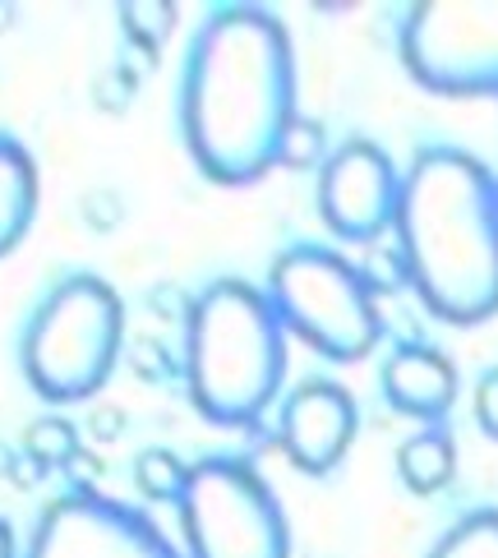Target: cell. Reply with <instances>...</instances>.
Wrapping results in <instances>:
<instances>
[{
	"instance_id": "obj_1",
	"label": "cell",
	"mask_w": 498,
	"mask_h": 558,
	"mask_svg": "<svg viewBox=\"0 0 498 558\" xmlns=\"http://www.w3.org/2000/svg\"><path fill=\"white\" fill-rule=\"evenodd\" d=\"M295 121V51L264 5H222L198 24L181 74V134L212 185H254Z\"/></svg>"
},
{
	"instance_id": "obj_2",
	"label": "cell",
	"mask_w": 498,
	"mask_h": 558,
	"mask_svg": "<svg viewBox=\"0 0 498 558\" xmlns=\"http://www.w3.org/2000/svg\"><path fill=\"white\" fill-rule=\"evenodd\" d=\"M392 231L434 318L471 328L498 314V175L481 157L448 144L415 153Z\"/></svg>"
},
{
	"instance_id": "obj_3",
	"label": "cell",
	"mask_w": 498,
	"mask_h": 558,
	"mask_svg": "<svg viewBox=\"0 0 498 558\" xmlns=\"http://www.w3.org/2000/svg\"><path fill=\"white\" fill-rule=\"evenodd\" d=\"M287 378V328L268 291L222 277L185 314V388L204 421L222 429L258 425Z\"/></svg>"
},
{
	"instance_id": "obj_4",
	"label": "cell",
	"mask_w": 498,
	"mask_h": 558,
	"mask_svg": "<svg viewBox=\"0 0 498 558\" xmlns=\"http://www.w3.org/2000/svg\"><path fill=\"white\" fill-rule=\"evenodd\" d=\"M125 342V310L102 277L70 272L56 282L24 328V378L47 402H84L111 378Z\"/></svg>"
},
{
	"instance_id": "obj_5",
	"label": "cell",
	"mask_w": 498,
	"mask_h": 558,
	"mask_svg": "<svg viewBox=\"0 0 498 558\" xmlns=\"http://www.w3.org/2000/svg\"><path fill=\"white\" fill-rule=\"evenodd\" d=\"M264 291L282 328L337 365L365 361L384 332L378 295L361 277V264H351L328 245L282 250L272 258Z\"/></svg>"
},
{
	"instance_id": "obj_6",
	"label": "cell",
	"mask_w": 498,
	"mask_h": 558,
	"mask_svg": "<svg viewBox=\"0 0 498 558\" xmlns=\"http://www.w3.org/2000/svg\"><path fill=\"white\" fill-rule=\"evenodd\" d=\"M190 558H291V526L277 494L241 457H204L181 494Z\"/></svg>"
},
{
	"instance_id": "obj_7",
	"label": "cell",
	"mask_w": 498,
	"mask_h": 558,
	"mask_svg": "<svg viewBox=\"0 0 498 558\" xmlns=\"http://www.w3.org/2000/svg\"><path fill=\"white\" fill-rule=\"evenodd\" d=\"M402 65L429 93L498 97V0H415L402 19Z\"/></svg>"
},
{
	"instance_id": "obj_8",
	"label": "cell",
	"mask_w": 498,
	"mask_h": 558,
	"mask_svg": "<svg viewBox=\"0 0 498 558\" xmlns=\"http://www.w3.org/2000/svg\"><path fill=\"white\" fill-rule=\"evenodd\" d=\"M24 558H181L144 512L97 489L51 498L33 526Z\"/></svg>"
},
{
	"instance_id": "obj_9",
	"label": "cell",
	"mask_w": 498,
	"mask_h": 558,
	"mask_svg": "<svg viewBox=\"0 0 498 558\" xmlns=\"http://www.w3.org/2000/svg\"><path fill=\"white\" fill-rule=\"evenodd\" d=\"M402 175L374 138H347L318 167V213L351 245H374L397 222Z\"/></svg>"
},
{
	"instance_id": "obj_10",
	"label": "cell",
	"mask_w": 498,
	"mask_h": 558,
	"mask_svg": "<svg viewBox=\"0 0 498 558\" xmlns=\"http://www.w3.org/2000/svg\"><path fill=\"white\" fill-rule=\"evenodd\" d=\"M355 425H361V415H355L351 392L332 378H309V384L291 388V397L282 402L277 434H282V448L295 471L328 475L347 457Z\"/></svg>"
},
{
	"instance_id": "obj_11",
	"label": "cell",
	"mask_w": 498,
	"mask_h": 558,
	"mask_svg": "<svg viewBox=\"0 0 498 558\" xmlns=\"http://www.w3.org/2000/svg\"><path fill=\"white\" fill-rule=\"evenodd\" d=\"M378 384L392 411L411 415V421L438 425L457 402V369L444 351H434L425 342H402L388 351L384 369H378Z\"/></svg>"
},
{
	"instance_id": "obj_12",
	"label": "cell",
	"mask_w": 498,
	"mask_h": 558,
	"mask_svg": "<svg viewBox=\"0 0 498 558\" xmlns=\"http://www.w3.org/2000/svg\"><path fill=\"white\" fill-rule=\"evenodd\" d=\"M37 217V167L19 138L0 134V258L28 235Z\"/></svg>"
},
{
	"instance_id": "obj_13",
	"label": "cell",
	"mask_w": 498,
	"mask_h": 558,
	"mask_svg": "<svg viewBox=\"0 0 498 558\" xmlns=\"http://www.w3.org/2000/svg\"><path fill=\"white\" fill-rule=\"evenodd\" d=\"M397 475L411 494H438L457 475V444L444 425H425L397 448Z\"/></svg>"
},
{
	"instance_id": "obj_14",
	"label": "cell",
	"mask_w": 498,
	"mask_h": 558,
	"mask_svg": "<svg viewBox=\"0 0 498 558\" xmlns=\"http://www.w3.org/2000/svg\"><path fill=\"white\" fill-rule=\"evenodd\" d=\"M429 558H498V508H475L438 535Z\"/></svg>"
},
{
	"instance_id": "obj_15",
	"label": "cell",
	"mask_w": 498,
	"mask_h": 558,
	"mask_svg": "<svg viewBox=\"0 0 498 558\" xmlns=\"http://www.w3.org/2000/svg\"><path fill=\"white\" fill-rule=\"evenodd\" d=\"M134 481L153 504H181V494L190 485V466L167 448H148V452H138V462H134Z\"/></svg>"
},
{
	"instance_id": "obj_16",
	"label": "cell",
	"mask_w": 498,
	"mask_h": 558,
	"mask_svg": "<svg viewBox=\"0 0 498 558\" xmlns=\"http://www.w3.org/2000/svg\"><path fill=\"white\" fill-rule=\"evenodd\" d=\"M24 448L37 466H70L78 452V429L70 421H61V415H42V421H33L24 429Z\"/></svg>"
},
{
	"instance_id": "obj_17",
	"label": "cell",
	"mask_w": 498,
	"mask_h": 558,
	"mask_svg": "<svg viewBox=\"0 0 498 558\" xmlns=\"http://www.w3.org/2000/svg\"><path fill=\"white\" fill-rule=\"evenodd\" d=\"M121 28L134 47L157 51L175 33V5L171 0H125L121 5Z\"/></svg>"
},
{
	"instance_id": "obj_18",
	"label": "cell",
	"mask_w": 498,
	"mask_h": 558,
	"mask_svg": "<svg viewBox=\"0 0 498 558\" xmlns=\"http://www.w3.org/2000/svg\"><path fill=\"white\" fill-rule=\"evenodd\" d=\"M328 162V134L309 116H295L287 125L282 144H277V167H291V171H309V167H324Z\"/></svg>"
},
{
	"instance_id": "obj_19",
	"label": "cell",
	"mask_w": 498,
	"mask_h": 558,
	"mask_svg": "<svg viewBox=\"0 0 498 558\" xmlns=\"http://www.w3.org/2000/svg\"><path fill=\"white\" fill-rule=\"evenodd\" d=\"M361 277L369 282V291L374 295H384V291H402V287H411V277H406V258H402V250H388V245H369V254H365V264H361Z\"/></svg>"
},
{
	"instance_id": "obj_20",
	"label": "cell",
	"mask_w": 498,
	"mask_h": 558,
	"mask_svg": "<svg viewBox=\"0 0 498 558\" xmlns=\"http://www.w3.org/2000/svg\"><path fill=\"white\" fill-rule=\"evenodd\" d=\"M475 425L498 444V365L485 369L481 384H475Z\"/></svg>"
},
{
	"instance_id": "obj_21",
	"label": "cell",
	"mask_w": 498,
	"mask_h": 558,
	"mask_svg": "<svg viewBox=\"0 0 498 558\" xmlns=\"http://www.w3.org/2000/svg\"><path fill=\"white\" fill-rule=\"evenodd\" d=\"M65 471H70V481H74L70 489H93V475H97V462H93V457H88V452H78V457H74V462H70Z\"/></svg>"
},
{
	"instance_id": "obj_22",
	"label": "cell",
	"mask_w": 498,
	"mask_h": 558,
	"mask_svg": "<svg viewBox=\"0 0 498 558\" xmlns=\"http://www.w3.org/2000/svg\"><path fill=\"white\" fill-rule=\"evenodd\" d=\"M0 558H14V531H10V522H0Z\"/></svg>"
}]
</instances>
